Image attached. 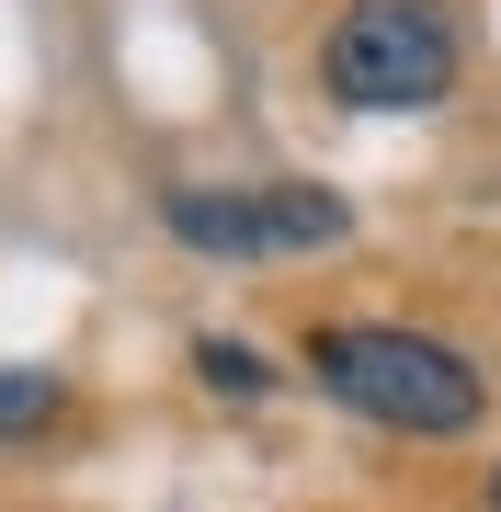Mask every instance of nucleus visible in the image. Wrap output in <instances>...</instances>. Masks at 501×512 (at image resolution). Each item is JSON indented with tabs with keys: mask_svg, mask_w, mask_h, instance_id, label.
I'll use <instances>...</instances> for the list:
<instances>
[{
	"mask_svg": "<svg viewBox=\"0 0 501 512\" xmlns=\"http://www.w3.org/2000/svg\"><path fill=\"white\" fill-rule=\"evenodd\" d=\"M456 69H467L456 0H353L319 35V92L342 114H422L456 92Z\"/></svg>",
	"mask_w": 501,
	"mask_h": 512,
	"instance_id": "f03ea898",
	"label": "nucleus"
},
{
	"mask_svg": "<svg viewBox=\"0 0 501 512\" xmlns=\"http://www.w3.org/2000/svg\"><path fill=\"white\" fill-rule=\"evenodd\" d=\"M194 365H205V387H228V399H251V387H262V365H251L240 342H205Z\"/></svg>",
	"mask_w": 501,
	"mask_h": 512,
	"instance_id": "39448f33",
	"label": "nucleus"
},
{
	"mask_svg": "<svg viewBox=\"0 0 501 512\" xmlns=\"http://www.w3.org/2000/svg\"><path fill=\"white\" fill-rule=\"evenodd\" d=\"M308 376H319V399H342L353 421L410 433V444H456V433L490 421V376L456 342L410 330V319H319L308 330Z\"/></svg>",
	"mask_w": 501,
	"mask_h": 512,
	"instance_id": "f257e3e1",
	"label": "nucleus"
},
{
	"mask_svg": "<svg viewBox=\"0 0 501 512\" xmlns=\"http://www.w3.org/2000/svg\"><path fill=\"white\" fill-rule=\"evenodd\" d=\"M490 512H501V478H490Z\"/></svg>",
	"mask_w": 501,
	"mask_h": 512,
	"instance_id": "423d86ee",
	"label": "nucleus"
},
{
	"mask_svg": "<svg viewBox=\"0 0 501 512\" xmlns=\"http://www.w3.org/2000/svg\"><path fill=\"white\" fill-rule=\"evenodd\" d=\"M160 228L183 251H205V262H308V251H342L353 239V205L331 183H240V194L183 183L160 205Z\"/></svg>",
	"mask_w": 501,
	"mask_h": 512,
	"instance_id": "7ed1b4c3",
	"label": "nucleus"
},
{
	"mask_svg": "<svg viewBox=\"0 0 501 512\" xmlns=\"http://www.w3.org/2000/svg\"><path fill=\"white\" fill-rule=\"evenodd\" d=\"M57 410H69V387H57L46 365H0V444H23V433H46Z\"/></svg>",
	"mask_w": 501,
	"mask_h": 512,
	"instance_id": "20e7f679",
	"label": "nucleus"
}]
</instances>
